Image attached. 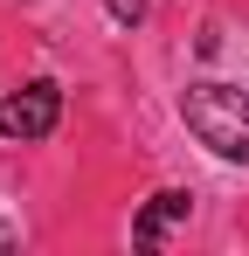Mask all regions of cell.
Listing matches in <instances>:
<instances>
[{
  "label": "cell",
  "mask_w": 249,
  "mask_h": 256,
  "mask_svg": "<svg viewBox=\"0 0 249 256\" xmlns=\"http://www.w3.org/2000/svg\"><path fill=\"white\" fill-rule=\"evenodd\" d=\"M104 7H111L118 28H138V21H146V0H104Z\"/></svg>",
  "instance_id": "277c9868"
},
{
  "label": "cell",
  "mask_w": 249,
  "mask_h": 256,
  "mask_svg": "<svg viewBox=\"0 0 249 256\" xmlns=\"http://www.w3.org/2000/svg\"><path fill=\"white\" fill-rule=\"evenodd\" d=\"M180 118H187V132L201 138L208 152L249 166V90H236V84H187Z\"/></svg>",
  "instance_id": "6da1fadb"
},
{
  "label": "cell",
  "mask_w": 249,
  "mask_h": 256,
  "mask_svg": "<svg viewBox=\"0 0 249 256\" xmlns=\"http://www.w3.org/2000/svg\"><path fill=\"white\" fill-rule=\"evenodd\" d=\"M56 118H62V90L48 84V76H35V84H21V90L0 97V138H7V146H35V138H48Z\"/></svg>",
  "instance_id": "7a4b0ae2"
},
{
  "label": "cell",
  "mask_w": 249,
  "mask_h": 256,
  "mask_svg": "<svg viewBox=\"0 0 249 256\" xmlns=\"http://www.w3.org/2000/svg\"><path fill=\"white\" fill-rule=\"evenodd\" d=\"M187 214H194V194L166 187V194H152V201L138 208V222H132V242H138V250H160V242L180 228V222H187Z\"/></svg>",
  "instance_id": "3957f363"
}]
</instances>
